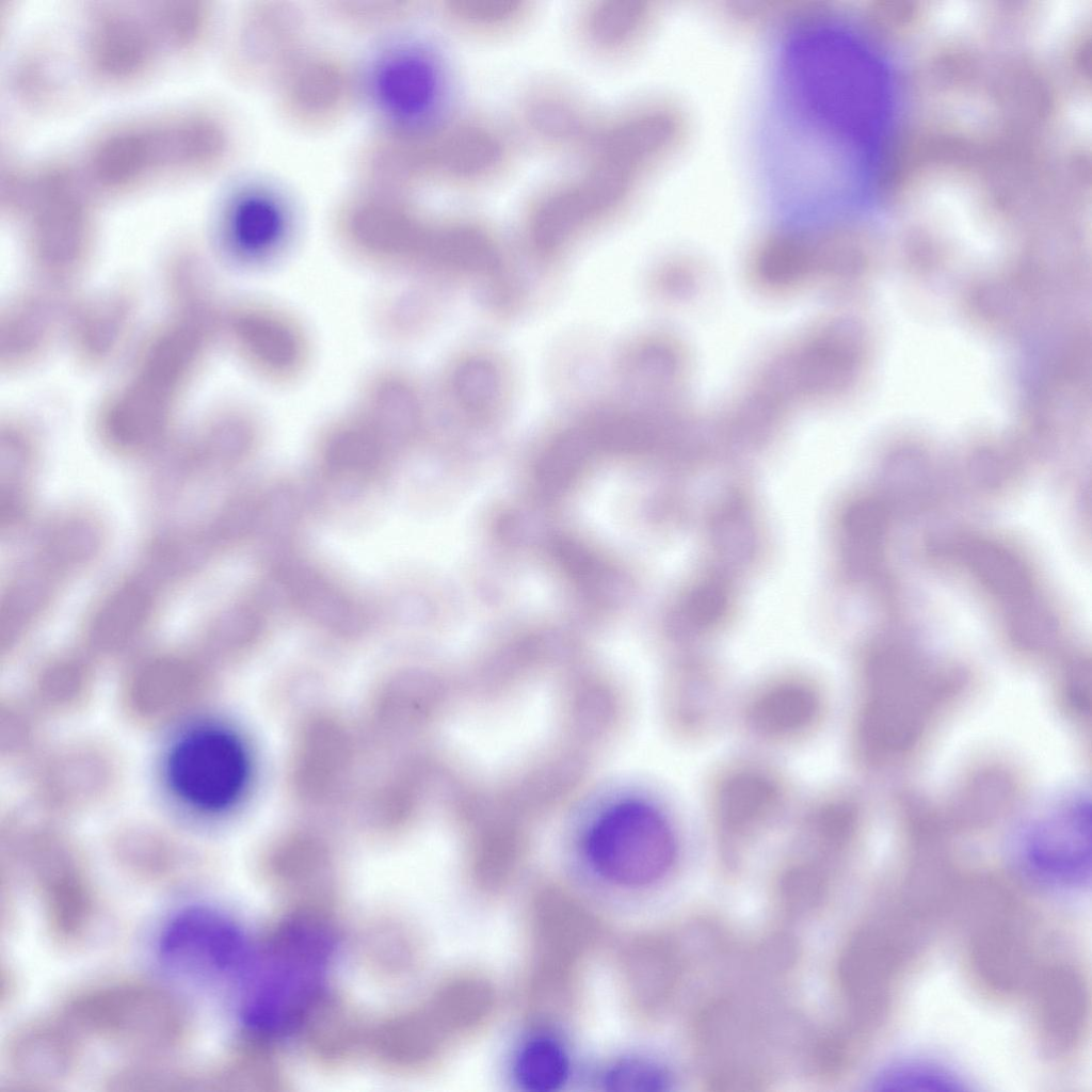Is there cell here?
Listing matches in <instances>:
<instances>
[{
    "label": "cell",
    "instance_id": "obj_32",
    "mask_svg": "<svg viewBox=\"0 0 1092 1092\" xmlns=\"http://www.w3.org/2000/svg\"><path fill=\"white\" fill-rule=\"evenodd\" d=\"M424 402L410 373L386 368L365 383L357 413L372 428L387 450L407 446L424 420Z\"/></svg>",
    "mask_w": 1092,
    "mask_h": 1092
},
{
    "label": "cell",
    "instance_id": "obj_31",
    "mask_svg": "<svg viewBox=\"0 0 1092 1092\" xmlns=\"http://www.w3.org/2000/svg\"><path fill=\"white\" fill-rule=\"evenodd\" d=\"M42 455L35 427L19 416L0 423V529L12 537L29 525Z\"/></svg>",
    "mask_w": 1092,
    "mask_h": 1092
},
{
    "label": "cell",
    "instance_id": "obj_23",
    "mask_svg": "<svg viewBox=\"0 0 1092 1092\" xmlns=\"http://www.w3.org/2000/svg\"><path fill=\"white\" fill-rule=\"evenodd\" d=\"M369 94L384 127H410L435 117L429 111L440 89L436 60L419 44L400 42L384 49L369 73Z\"/></svg>",
    "mask_w": 1092,
    "mask_h": 1092
},
{
    "label": "cell",
    "instance_id": "obj_46",
    "mask_svg": "<svg viewBox=\"0 0 1092 1092\" xmlns=\"http://www.w3.org/2000/svg\"><path fill=\"white\" fill-rule=\"evenodd\" d=\"M39 710L29 701L7 698L0 708L1 754L10 761L33 758L39 750L43 730Z\"/></svg>",
    "mask_w": 1092,
    "mask_h": 1092
},
{
    "label": "cell",
    "instance_id": "obj_49",
    "mask_svg": "<svg viewBox=\"0 0 1092 1092\" xmlns=\"http://www.w3.org/2000/svg\"><path fill=\"white\" fill-rule=\"evenodd\" d=\"M603 1082L613 1091H663L668 1089L670 1078L662 1067L652 1061L624 1058L607 1070Z\"/></svg>",
    "mask_w": 1092,
    "mask_h": 1092
},
{
    "label": "cell",
    "instance_id": "obj_10",
    "mask_svg": "<svg viewBox=\"0 0 1092 1092\" xmlns=\"http://www.w3.org/2000/svg\"><path fill=\"white\" fill-rule=\"evenodd\" d=\"M856 353L847 321L825 317L773 350L749 381L788 413L828 404L850 386Z\"/></svg>",
    "mask_w": 1092,
    "mask_h": 1092
},
{
    "label": "cell",
    "instance_id": "obj_29",
    "mask_svg": "<svg viewBox=\"0 0 1092 1092\" xmlns=\"http://www.w3.org/2000/svg\"><path fill=\"white\" fill-rule=\"evenodd\" d=\"M136 308L128 284L69 303L65 331L76 360L87 369L111 362L130 335Z\"/></svg>",
    "mask_w": 1092,
    "mask_h": 1092
},
{
    "label": "cell",
    "instance_id": "obj_30",
    "mask_svg": "<svg viewBox=\"0 0 1092 1092\" xmlns=\"http://www.w3.org/2000/svg\"><path fill=\"white\" fill-rule=\"evenodd\" d=\"M729 682L714 667L688 660L676 667L665 686V711L671 730L684 744L712 738L729 707Z\"/></svg>",
    "mask_w": 1092,
    "mask_h": 1092
},
{
    "label": "cell",
    "instance_id": "obj_7",
    "mask_svg": "<svg viewBox=\"0 0 1092 1092\" xmlns=\"http://www.w3.org/2000/svg\"><path fill=\"white\" fill-rule=\"evenodd\" d=\"M577 165L540 187L528 199L526 231L535 250L552 253L626 212L653 174L603 145Z\"/></svg>",
    "mask_w": 1092,
    "mask_h": 1092
},
{
    "label": "cell",
    "instance_id": "obj_9",
    "mask_svg": "<svg viewBox=\"0 0 1092 1092\" xmlns=\"http://www.w3.org/2000/svg\"><path fill=\"white\" fill-rule=\"evenodd\" d=\"M790 797L785 775L764 760L738 758L714 771L706 789L705 814L726 871L739 869L752 848L777 825Z\"/></svg>",
    "mask_w": 1092,
    "mask_h": 1092
},
{
    "label": "cell",
    "instance_id": "obj_20",
    "mask_svg": "<svg viewBox=\"0 0 1092 1092\" xmlns=\"http://www.w3.org/2000/svg\"><path fill=\"white\" fill-rule=\"evenodd\" d=\"M170 597L136 566L119 575L95 599L81 628V648L94 660L135 649Z\"/></svg>",
    "mask_w": 1092,
    "mask_h": 1092
},
{
    "label": "cell",
    "instance_id": "obj_16",
    "mask_svg": "<svg viewBox=\"0 0 1092 1092\" xmlns=\"http://www.w3.org/2000/svg\"><path fill=\"white\" fill-rule=\"evenodd\" d=\"M830 710L828 689L810 674L781 672L755 682L738 704L744 733L768 746H793L824 727Z\"/></svg>",
    "mask_w": 1092,
    "mask_h": 1092
},
{
    "label": "cell",
    "instance_id": "obj_4",
    "mask_svg": "<svg viewBox=\"0 0 1092 1092\" xmlns=\"http://www.w3.org/2000/svg\"><path fill=\"white\" fill-rule=\"evenodd\" d=\"M83 175L66 161L10 162L2 168V213L20 223L27 259L39 284L64 290L93 259L95 210Z\"/></svg>",
    "mask_w": 1092,
    "mask_h": 1092
},
{
    "label": "cell",
    "instance_id": "obj_13",
    "mask_svg": "<svg viewBox=\"0 0 1092 1092\" xmlns=\"http://www.w3.org/2000/svg\"><path fill=\"white\" fill-rule=\"evenodd\" d=\"M258 421L247 407L223 405L173 435L156 455L150 495L176 502L244 461L258 437Z\"/></svg>",
    "mask_w": 1092,
    "mask_h": 1092
},
{
    "label": "cell",
    "instance_id": "obj_38",
    "mask_svg": "<svg viewBox=\"0 0 1092 1092\" xmlns=\"http://www.w3.org/2000/svg\"><path fill=\"white\" fill-rule=\"evenodd\" d=\"M93 658L82 648L55 653L30 678V702L41 711L68 713L80 709L94 689Z\"/></svg>",
    "mask_w": 1092,
    "mask_h": 1092
},
{
    "label": "cell",
    "instance_id": "obj_3",
    "mask_svg": "<svg viewBox=\"0 0 1092 1092\" xmlns=\"http://www.w3.org/2000/svg\"><path fill=\"white\" fill-rule=\"evenodd\" d=\"M515 143L499 123L456 114L410 127H384L357 155L359 171L392 187L434 183L476 188L500 179L514 161Z\"/></svg>",
    "mask_w": 1092,
    "mask_h": 1092
},
{
    "label": "cell",
    "instance_id": "obj_28",
    "mask_svg": "<svg viewBox=\"0 0 1092 1092\" xmlns=\"http://www.w3.org/2000/svg\"><path fill=\"white\" fill-rule=\"evenodd\" d=\"M62 291L39 284L13 295L0 311V368L9 373L28 369L49 351L65 330L69 304Z\"/></svg>",
    "mask_w": 1092,
    "mask_h": 1092
},
{
    "label": "cell",
    "instance_id": "obj_48",
    "mask_svg": "<svg viewBox=\"0 0 1092 1092\" xmlns=\"http://www.w3.org/2000/svg\"><path fill=\"white\" fill-rule=\"evenodd\" d=\"M450 387L454 399L466 410H485L497 398L499 378L487 362L468 360L454 369Z\"/></svg>",
    "mask_w": 1092,
    "mask_h": 1092
},
{
    "label": "cell",
    "instance_id": "obj_27",
    "mask_svg": "<svg viewBox=\"0 0 1092 1092\" xmlns=\"http://www.w3.org/2000/svg\"><path fill=\"white\" fill-rule=\"evenodd\" d=\"M369 1024L344 993L326 987L291 1033L310 1064L338 1072L365 1056Z\"/></svg>",
    "mask_w": 1092,
    "mask_h": 1092
},
{
    "label": "cell",
    "instance_id": "obj_22",
    "mask_svg": "<svg viewBox=\"0 0 1092 1092\" xmlns=\"http://www.w3.org/2000/svg\"><path fill=\"white\" fill-rule=\"evenodd\" d=\"M303 19L284 0H257L239 14L231 31L227 61L232 73L247 81L278 76L303 47Z\"/></svg>",
    "mask_w": 1092,
    "mask_h": 1092
},
{
    "label": "cell",
    "instance_id": "obj_36",
    "mask_svg": "<svg viewBox=\"0 0 1092 1092\" xmlns=\"http://www.w3.org/2000/svg\"><path fill=\"white\" fill-rule=\"evenodd\" d=\"M658 13L651 0H588L577 11L576 33L591 52L619 59L645 41Z\"/></svg>",
    "mask_w": 1092,
    "mask_h": 1092
},
{
    "label": "cell",
    "instance_id": "obj_47",
    "mask_svg": "<svg viewBox=\"0 0 1092 1092\" xmlns=\"http://www.w3.org/2000/svg\"><path fill=\"white\" fill-rule=\"evenodd\" d=\"M258 619L246 605L223 608L199 630L194 647L207 660L218 657L248 638L257 629Z\"/></svg>",
    "mask_w": 1092,
    "mask_h": 1092
},
{
    "label": "cell",
    "instance_id": "obj_45",
    "mask_svg": "<svg viewBox=\"0 0 1092 1092\" xmlns=\"http://www.w3.org/2000/svg\"><path fill=\"white\" fill-rule=\"evenodd\" d=\"M45 49L28 51L18 60L12 76L15 94L28 107L48 110L63 99V84Z\"/></svg>",
    "mask_w": 1092,
    "mask_h": 1092
},
{
    "label": "cell",
    "instance_id": "obj_34",
    "mask_svg": "<svg viewBox=\"0 0 1092 1092\" xmlns=\"http://www.w3.org/2000/svg\"><path fill=\"white\" fill-rule=\"evenodd\" d=\"M353 950L364 971L388 984L410 980L422 961L418 931L407 918L389 911L360 921L353 936Z\"/></svg>",
    "mask_w": 1092,
    "mask_h": 1092
},
{
    "label": "cell",
    "instance_id": "obj_5",
    "mask_svg": "<svg viewBox=\"0 0 1092 1092\" xmlns=\"http://www.w3.org/2000/svg\"><path fill=\"white\" fill-rule=\"evenodd\" d=\"M336 918L284 908L253 945L241 982L245 1029L291 1033L325 984L337 944Z\"/></svg>",
    "mask_w": 1092,
    "mask_h": 1092
},
{
    "label": "cell",
    "instance_id": "obj_41",
    "mask_svg": "<svg viewBox=\"0 0 1092 1092\" xmlns=\"http://www.w3.org/2000/svg\"><path fill=\"white\" fill-rule=\"evenodd\" d=\"M388 451L372 428L356 412L335 422L325 434L322 456L334 473H356L378 465Z\"/></svg>",
    "mask_w": 1092,
    "mask_h": 1092
},
{
    "label": "cell",
    "instance_id": "obj_15",
    "mask_svg": "<svg viewBox=\"0 0 1092 1092\" xmlns=\"http://www.w3.org/2000/svg\"><path fill=\"white\" fill-rule=\"evenodd\" d=\"M175 793L195 809L222 813L245 796L252 759L242 739L223 726H207L184 737L167 766Z\"/></svg>",
    "mask_w": 1092,
    "mask_h": 1092
},
{
    "label": "cell",
    "instance_id": "obj_35",
    "mask_svg": "<svg viewBox=\"0 0 1092 1092\" xmlns=\"http://www.w3.org/2000/svg\"><path fill=\"white\" fill-rule=\"evenodd\" d=\"M752 285L771 296H788L815 287V258L809 227H778L754 244L748 260Z\"/></svg>",
    "mask_w": 1092,
    "mask_h": 1092
},
{
    "label": "cell",
    "instance_id": "obj_21",
    "mask_svg": "<svg viewBox=\"0 0 1092 1092\" xmlns=\"http://www.w3.org/2000/svg\"><path fill=\"white\" fill-rule=\"evenodd\" d=\"M118 772L117 758L110 748L79 740L42 754L32 772V788L46 810L76 814L108 798Z\"/></svg>",
    "mask_w": 1092,
    "mask_h": 1092
},
{
    "label": "cell",
    "instance_id": "obj_44",
    "mask_svg": "<svg viewBox=\"0 0 1092 1092\" xmlns=\"http://www.w3.org/2000/svg\"><path fill=\"white\" fill-rule=\"evenodd\" d=\"M569 1058L560 1041L540 1034L523 1044L514 1060L517 1083L531 1092L559 1090L569 1076Z\"/></svg>",
    "mask_w": 1092,
    "mask_h": 1092
},
{
    "label": "cell",
    "instance_id": "obj_17",
    "mask_svg": "<svg viewBox=\"0 0 1092 1092\" xmlns=\"http://www.w3.org/2000/svg\"><path fill=\"white\" fill-rule=\"evenodd\" d=\"M208 682V660L195 647L157 649L140 656L128 669L121 705L139 725H163L199 707Z\"/></svg>",
    "mask_w": 1092,
    "mask_h": 1092
},
{
    "label": "cell",
    "instance_id": "obj_53",
    "mask_svg": "<svg viewBox=\"0 0 1092 1092\" xmlns=\"http://www.w3.org/2000/svg\"><path fill=\"white\" fill-rule=\"evenodd\" d=\"M419 299L407 291L387 299L379 309L382 330L390 337L407 339L415 334L419 324Z\"/></svg>",
    "mask_w": 1092,
    "mask_h": 1092
},
{
    "label": "cell",
    "instance_id": "obj_11",
    "mask_svg": "<svg viewBox=\"0 0 1092 1092\" xmlns=\"http://www.w3.org/2000/svg\"><path fill=\"white\" fill-rule=\"evenodd\" d=\"M62 1016L80 1034L148 1053L177 1046L189 1030L180 1000L161 986L141 981L79 992L67 1000Z\"/></svg>",
    "mask_w": 1092,
    "mask_h": 1092
},
{
    "label": "cell",
    "instance_id": "obj_43",
    "mask_svg": "<svg viewBox=\"0 0 1092 1092\" xmlns=\"http://www.w3.org/2000/svg\"><path fill=\"white\" fill-rule=\"evenodd\" d=\"M148 7L166 47L177 52L197 49L211 28L213 10L208 1H154Z\"/></svg>",
    "mask_w": 1092,
    "mask_h": 1092
},
{
    "label": "cell",
    "instance_id": "obj_25",
    "mask_svg": "<svg viewBox=\"0 0 1092 1092\" xmlns=\"http://www.w3.org/2000/svg\"><path fill=\"white\" fill-rule=\"evenodd\" d=\"M604 116L578 91L557 80L531 84L517 108L520 131L530 143L575 158L591 145Z\"/></svg>",
    "mask_w": 1092,
    "mask_h": 1092
},
{
    "label": "cell",
    "instance_id": "obj_8",
    "mask_svg": "<svg viewBox=\"0 0 1092 1092\" xmlns=\"http://www.w3.org/2000/svg\"><path fill=\"white\" fill-rule=\"evenodd\" d=\"M2 849L30 874L51 940L62 947L81 943L95 920L96 896L75 842L51 822L20 816Z\"/></svg>",
    "mask_w": 1092,
    "mask_h": 1092
},
{
    "label": "cell",
    "instance_id": "obj_39",
    "mask_svg": "<svg viewBox=\"0 0 1092 1092\" xmlns=\"http://www.w3.org/2000/svg\"><path fill=\"white\" fill-rule=\"evenodd\" d=\"M111 852L119 867L135 879L150 883L174 881L182 867L180 847L165 833L147 825L118 831Z\"/></svg>",
    "mask_w": 1092,
    "mask_h": 1092
},
{
    "label": "cell",
    "instance_id": "obj_54",
    "mask_svg": "<svg viewBox=\"0 0 1092 1092\" xmlns=\"http://www.w3.org/2000/svg\"><path fill=\"white\" fill-rule=\"evenodd\" d=\"M727 607L726 590L718 582H705L690 594L687 601L689 621L697 628L716 625Z\"/></svg>",
    "mask_w": 1092,
    "mask_h": 1092
},
{
    "label": "cell",
    "instance_id": "obj_12",
    "mask_svg": "<svg viewBox=\"0 0 1092 1092\" xmlns=\"http://www.w3.org/2000/svg\"><path fill=\"white\" fill-rule=\"evenodd\" d=\"M660 804L631 798L607 808L589 829L584 853L605 881L629 888L663 878L679 853V833Z\"/></svg>",
    "mask_w": 1092,
    "mask_h": 1092
},
{
    "label": "cell",
    "instance_id": "obj_50",
    "mask_svg": "<svg viewBox=\"0 0 1092 1092\" xmlns=\"http://www.w3.org/2000/svg\"><path fill=\"white\" fill-rule=\"evenodd\" d=\"M879 1089L893 1090H959L961 1081L954 1076L924 1063L897 1064L884 1071L877 1079Z\"/></svg>",
    "mask_w": 1092,
    "mask_h": 1092
},
{
    "label": "cell",
    "instance_id": "obj_18",
    "mask_svg": "<svg viewBox=\"0 0 1092 1092\" xmlns=\"http://www.w3.org/2000/svg\"><path fill=\"white\" fill-rule=\"evenodd\" d=\"M253 945L229 918L210 909L178 914L160 940V956L173 971L205 983L241 984Z\"/></svg>",
    "mask_w": 1092,
    "mask_h": 1092
},
{
    "label": "cell",
    "instance_id": "obj_40",
    "mask_svg": "<svg viewBox=\"0 0 1092 1092\" xmlns=\"http://www.w3.org/2000/svg\"><path fill=\"white\" fill-rule=\"evenodd\" d=\"M279 577L290 597L310 619L342 630L362 623L358 609L305 563L287 560L279 567Z\"/></svg>",
    "mask_w": 1092,
    "mask_h": 1092
},
{
    "label": "cell",
    "instance_id": "obj_51",
    "mask_svg": "<svg viewBox=\"0 0 1092 1092\" xmlns=\"http://www.w3.org/2000/svg\"><path fill=\"white\" fill-rule=\"evenodd\" d=\"M416 7L414 0H335L334 13L346 22L370 27L384 25L410 15Z\"/></svg>",
    "mask_w": 1092,
    "mask_h": 1092
},
{
    "label": "cell",
    "instance_id": "obj_42",
    "mask_svg": "<svg viewBox=\"0 0 1092 1092\" xmlns=\"http://www.w3.org/2000/svg\"><path fill=\"white\" fill-rule=\"evenodd\" d=\"M444 15L476 35H502L526 25L533 14L529 0H444Z\"/></svg>",
    "mask_w": 1092,
    "mask_h": 1092
},
{
    "label": "cell",
    "instance_id": "obj_52",
    "mask_svg": "<svg viewBox=\"0 0 1092 1092\" xmlns=\"http://www.w3.org/2000/svg\"><path fill=\"white\" fill-rule=\"evenodd\" d=\"M704 280L705 273L701 263L682 256L670 260L660 270L657 287L669 301L685 303L701 292Z\"/></svg>",
    "mask_w": 1092,
    "mask_h": 1092
},
{
    "label": "cell",
    "instance_id": "obj_33",
    "mask_svg": "<svg viewBox=\"0 0 1092 1092\" xmlns=\"http://www.w3.org/2000/svg\"><path fill=\"white\" fill-rule=\"evenodd\" d=\"M79 1034L63 1016L27 1022L9 1037L6 1063L22 1080L30 1082L63 1079L78 1065Z\"/></svg>",
    "mask_w": 1092,
    "mask_h": 1092
},
{
    "label": "cell",
    "instance_id": "obj_26",
    "mask_svg": "<svg viewBox=\"0 0 1092 1092\" xmlns=\"http://www.w3.org/2000/svg\"><path fill=\"white\" fill-rule=\"evenodd\" d=\"M291 214L284 196L263 183H248L224 202L219 218V236L236 259L261 261L286 242Z\"/></svg>",
    "mask_w": 1092,
    "mask_h": 1092
},
{
    "label": "cell",
    "instance_id": "obj_19",
    "mask_svg": "<svg viewBox=\"0 0 1092 1092\" xmlns=\"http://www.w3.org/2000/svg\"><path fill=\"white\" fill-rule=\"evenodd\" d=\"M221 325L239 357L273 383L298 379L310 358V341L302 323L278 306L262 302L232 305Z\"/></svg>",
    "mask_w": 1092,
    "mask_h": 1092
},
{
    "label": "cell",
    "instance_id": "obj_1",
    "mask_svg": "<svg viewBox=\"0 0 1092 1092\" xmlns=\"http://www.w3.org/2000/svg\"><path fill=\"white\" fill-rule=\"evenodd\" d=\"M168 311L96 410V435L119 457L157 455L172 438L179 405L221 321L216 308L170 306Z\"/></svg>",
    "mask_w": 1092,
    "mask_h": 1092
},
{
    "label": "cell",
    "instance_id": "obj_14",
    "mask_svg": "<svg viewBox=\"0 0 1092 1092\" xmlns=\"http://www.w3.org/2000/svg\"><path fill=\"white\" fill-rule=\"evenodd\" d=\"M167 49L148 4L98 2L86 12L82 31L84 66L102 85L129 86L151 77Z\"/></svg>",
    "mask_w": 1092,
    "mask_h": 1092
},
{
    "label": "cell",
    "instance_id": "obj_2",
    "mask_svg": "<svg viewBox=\"0 0 1092 1092\" xmlns=\"http://www.w3.org/2000/svg\"><path fill=\"white\" fill-rule=\"evenodd\" d=\"M229 149L228 131L200 108L119 119L90 140L83 159L87 184L108 196L197 178L216 170Z\"/></svg>",
    "mask_w": 1092,
    "mask_h": 1092
},
{
    "label": "cell",
    "instance_id": "obj_37",
    "mask_svg": "<svg viewBox=\"0 0 1092 1092\" xmlns=\"http://www.w3.org/2000/svg\"><path fill=\"white\" fill-rule=\"evenodd\" d=\"M273 1039L244 1028L222 1063L205 1075L206 1085L222 1091L289 1090L290 1079Z\"/></svg>",
    "mask_w": 1092,
    "mask_h": 1092
},
{
    "label": "cell",
    "instance_id": "obj_24",
    "mask_svg": "<svg viewBox=\"0 0 1092 1092\" xmlns=\"http://www.w3.org/2000/svg\"><path fill=\"white\" fill-rule=\"evenodd\" d=\"M277 103L288 119L306 127L327 125L351 105L358 79L339 54L305 49L278 76Z\"/></svg>",
    "mask_w": 1092,
    "mask_h": 1092
},
{
    "label": "cell",
    "instance_id": "obj_6",
    "mask_svg": "<svg viewBox=\"0 0 1092 1092\" xmlns=\"http://www.w3.org/2000/svg\"><path fill=\"white\" fill-rule=\"evenodd\" d=\"M108 532L102 518L84 507L47 517L2 583L1 656L14 654L57 606L67 587L101 557Z\"/></svg>",
    "mask_w": 1092,
    "mask_h": 1092
}]
</instances>
